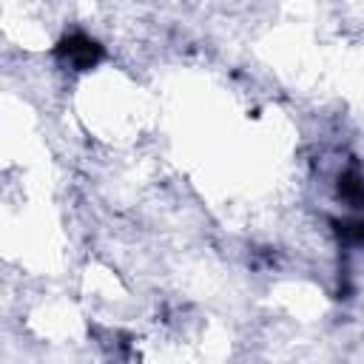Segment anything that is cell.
I'll return each instance as SVG.
<instances>
[{
  "label": "cell",
  "instance_id": "cell-1",
  "mask_svg": "<svg viewBox=\"0 0 364 364\" xmlns=\"http://www.w3.org/2000/svg\"><path fill=\"white\" fill-rule=\"evenodd\" d=\"M65 46H68L65 54H68V60L74 65H91L97 60V46L91 40H85V37H71Z\"/></svg>",
  "mask_w": 364,
  "mask_h": 364
}]
</instances>
